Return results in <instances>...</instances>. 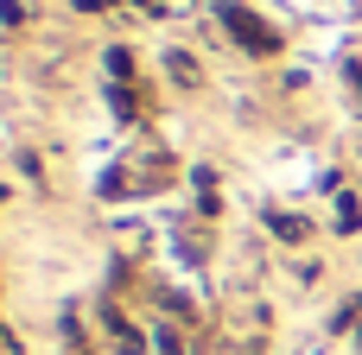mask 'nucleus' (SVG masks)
Segmentation results:
<instances>
[]
</instances>
